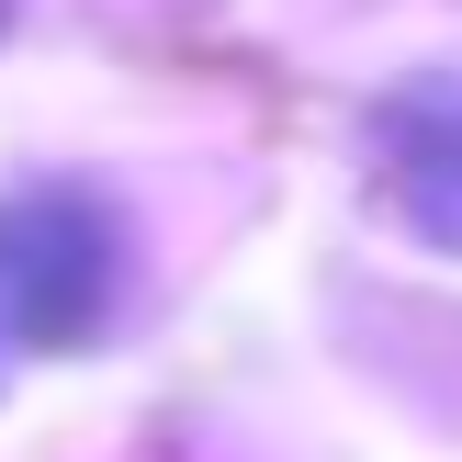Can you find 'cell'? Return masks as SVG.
I'll use <instances>...</instances> for the list:
<instances>
[{
    "label": "cell",
    "mask_w": 462,
    "mask_h": 462,
    "mask_svg": "<svg viewBox=\"0 0 462 462\" xmlns=\"http://www.w3.org/2000/svg\"><path fill=\"white\" fill-rule=\"evenodd\" d=\"M373 147H383V192H395V215L418 226L429 248L462 260V79L395 90L383 125H373Z\"/></svg>",
    "instance_id": "2"
},
{
    "label": "cell",
    "mask_w": 462,
    "mask_h": 462,
    "mask_svg": "<svg viewBox=\"0 0 462 462\" xmlns=\"http://www.w3.org/2000/svg\"><path fill=\"white\" fill-rule=\"evenodd\" d=\"M135 282V226L102 180H12L0 192V373L68 361L125 316Z\"/></svg>",
    "instance_id": "1"
},
{
    "label": "cell",
    "mask_w": 462,
    "mask_h": 462,
    "mask_svg": "<svg viewBox=\"0 0 462 462\" xmlns=\"http://www.w3.org/2000/svg\"><path fill=\"white\" fill-rule=\"evenodd\" d=\"M12 12H23V0H0V34H12Z\"/></svg>",
    "instance_id": "3"
}]
</instances>
